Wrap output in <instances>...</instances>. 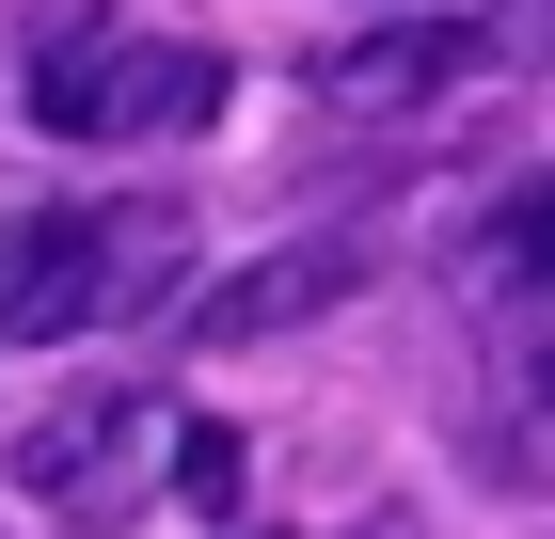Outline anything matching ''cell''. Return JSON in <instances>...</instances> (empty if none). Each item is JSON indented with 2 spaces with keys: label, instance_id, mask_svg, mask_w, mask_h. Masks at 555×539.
<instances>
[{
  "label": "cell",
  "instance_id": "obj_1",
  "mask_svg": "<svg viewBox=\"0 0 555 539\" xmlns=\"http://www.w3.org/2000/svg\"><path fill=\"white\" fill-rule=\"evenodd\" d=\"M175 286H191V222L159 191H128V207H16L0 222V333H33V349L159 318Z\"/></svg>",
  "mask_w": 555,
  "mask_h": 539
},
{
  "label": "cell",
  "instance_id": "obj_2",
  "mask_svg": "<svg viewBox=\"0 0 555 539\" xmlns=\"http://www.w3.org/2000/svg\"><path fill=\"white\" fill-rule=\"evenodd\" d=\"M222 112V48L143 33V16H64L33 48V127L48 143H175Z\"/></svg>",
  "mask_w": 555,
  "mask_h": 539
},
{
  "label": "cell",
  "instance_id": "obj_3",
  "mask_svg": "<svg viewBox=\"0 0 555 539\" xmlns=\"http://www.w3.org/2000/svg\"><path fill=\"white\" fill-rule=\"evenodd\" d=\"M159 445H175V413H159V397H64V413L16 445V492H33V508H64V524H112V508H143Z\"/></svg>",
  "mask_w": 555,
  "mask_h": 539
},
{
  "label": "cell",
  "instance_id": "obj_4",
  "mask_svg": "<svg viewBox=\"0 0 555 539\" xmlns=\"http://www.w3.org/2000/svg\"><path fill=\"white\" fill-rule=\"evenodd\" d=\"M365 270H382L365 239H286V254H255V270H222L207 301H175V318H191V349H270V333L334 318V301L365 286Z\"/></svg>",
  "mask_w": 555,
  "mask_h": 539
},
{
  "label": "cell",
  "instance_id": "obj_5",
  "mask_svg": "<svg viewBox=\"0 0 555 539\" xmlns=\"http://www.w3.org/2000/svg\"><path fill=\"white\" fill-rule=\"evenodd\" d=\"M476 80V33L461 16H397V33H349L318 48V112H428V95Z\"/></svg>",
  "mask_w": 555,
  "mask_h": 539
},
{
  "label": "cell",
  "instance_id": "obj_6",
  "mask_svg": "<svg viewBox=\"0 0 555 539\" xmlns=\"http://www.w3.org/2000/svg\"><path fill=\"white\" fill-rule=\"evenodd\" d=\"M476 254H492L508 286H555V175H524L508 207H492V239H476Z\"/></svg>",
  "mask_w": 555,
  "mask_h": 539
},
{
  "label": "cell",
  "instance_id": "obj_7",
  "mask_svg": "<svg viewBox=\"0 0 555 539\" xmlns=\"http://www.w3.org/2000/svg\"><path fill=\"white\" fill-rule=\"evenodd\" d=\"M238 476H255V445H238V428H222V413H191V428H175V492L207 508V524H222V508H238Z\"/></svg>",
  "mask_w": 555,
  "mask_h": 539
},
{
  "label": "cell",
  "instance_id": "obj_8",
  "mask_svg": "<svg viewBox=\"0 0 555 539\" xmlns=\"http://www.w3.org/2000/svg\"><path fill=\"white\" fill-rule=\"evenodd\" d=\"M492 16H508V33H524V48H555V0H492Z\"/></svg>",
  "mask_w": 555,
  "mask_h": 539
},
{
  "label": "cell",
  "instance_id": "obj_9",
  "mask_svg": "<svg viewBox=\"0 0 555 539\" xmlns=\"http://www.w3.org/2000/svg\"><path fill=\"white\" fill-rule=\"evenodd\" d=\"M540 413H555V365H540Z\"/></svg>",
  "mask_w": 555,
  "mask_h": 539
}]
</instances>
